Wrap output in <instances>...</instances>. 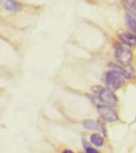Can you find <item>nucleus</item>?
Returning <instances> with one entry per match:
<instances>
[{
    "label": "nucleus",
    "instance_id": "f257e3e1",
    "mask_svg": "<svg viewBox=\"0 0 136 153\" xmlns=\"http://www.w3.org/2000/svg\"><path fill=\"white\" fill-rule=\"evenodd\" d=\"M93 91L96 92V95H98V105H109V104H115L118 102V98L114 94V92L109 88H99L95 87L93 88Z\"/></svg>",
    "mask_w": 136,
    "mask_h": 153
},
{
    "label": "nucleus",
    "instance_id": "f03ea898",
    "mask_svg": "<svg viewBox=\"0 0 136 153\" xmlns=\"http://www.w3.org/2000/svg\"><path fill=\"white\" fill-rule=\"evenodd\" d=\"M102 80L105 83V85L109 89H111V91H118V89H120L122 85H124V78H122L119 73H116L114 71H110V72L105 73Z\"/></svg>",
    "mask_w": 136,
    "mask_h": 153
},
{
    "label": "nucleus",
    "instance_id": "7ed1b4c3",
    "mask_svg": "<svg viewBox=\"0 0 136 153\" xmlns=\"http://www.w3.org/2000/svg\"><path fill=\"white\" fill-rule=\"evenodd\" d=\"M114 56L122 65H127L132 59V52L130 48H127L125 45H118L115 48Z\"/></svg>",
    "mask_w": 136,
    "mask_h": 153
},
{
    "label": "nucleus",
    "instance_id": "20e7f679",
    "mask_svg": "<svg viewBox=\"0 0 136 153\" xmlns=\"http://www.w3.org/2000/svg\"><path fill=\"white\" fill-rule=\"evenodd\" d=\"M99 114L102 119H105L106 122H116L119 119L118 113L111 105H98Z\"/></svg>",
    "mask_w": 136,
    "mask_h": 153
},
{
    "label": "nucleus",
    "instance_id": "39448f33",
    "mask_svg": "<svg viewBox=\"0 0 136 153\" xmlns=\"http://www.w3.org/2000/svg\"><path fill=\"white\" fill-rule=\"evenodd\" d=\"M82 126H84V128L89 129V131H99V132H101V133H105V128L102 127V124L95 122V120H91V119L84 120Z\"/></svg>",
    "mask_w": 136,
    "mask_h": 153
},
{
    "label": "nucleus",
    "instance_id": "423d86ee",
    "mask_svg": "<svg viewBox=\"0 0 136 153\" xmlns=\"http://www.w3.org/2000/svg\"><path fill=\"white\" fill-rule=\"evenodd\" d=\"M125 22L127 28L131 30V33L134 35H136V15L130 13L129 10H126V14H125Z\"/></svg>",
    "mask_w": 136,
    "mask_h": 153
},
{
    "label": "nucleus",
    "instance_id": "0eeeda50",
    "mask_svg": "<svg viewBox=\"0 0 136 153\" xmlns=\"http://www.w3.org/2000/svg\"><path fill=\"white\" fill-rule=\"evenodd\" d=\"M0 4L4 9L9 11H18L20 10V5H19L15 0H0Z\"/></svg>",
    "mask_w": 136,
    "mask_h": 153
},
{
    "label": "nucleus",
    "instance_id": "6e6552de",
    "mask_svg": "<svg viewBox=\"0 0 136 153\" xmlns=\"http://www.w3.org/2000/svg\"><path fill=\"white\" fill-rule=\"evenodd\" d=\"M110 68H111V71L119 73V74L122 76V78H125V79H131V78H132L131 72H127L125 68H121V67L115 65V64H110Z\"/></svg>",
    "mask_w": 136,
    "mask_h": 153
},
{
    "label": "nucleus",
    "instance_id": "1a4fd4ad",
    "mask_svg": "<svg viewBox=\"0 0 136 153\" xmlns=\"http://www.w3.org/2000/svg\"><path fill=\"white\" fill-rule=\"evenodd\" d=\"M120 39L125 44H129V45H136V35H134L132 33H127V31L121 33Z\"/></svg>",
    "mask_w": 136,
    "mask_h": 153
},
{
    "label": "nucleus",
    "instance_id": "9d476101",
    "mask_svg": "<svg viewBox=\"0 0 136 153\" xmlns=\"http://www.w3.org/2000/svg\"><path fill=\"white\" fill-rule=\"evenodd\" d=\"M90 142H91V144L96 146V147H102L104 146V138L99 134V133H94V134L90 136Z\"/></svg>",
    "mask_w": 136,
    "mask_h": 153
},
{
    "label": "nucleus",
    "instance_id": "9b49d317",
    "mask_svg": "<svg viewBox=\"0 0 136 153\" xmlns=\"http://www.w3.org/2000/svg\"><path fill=\"white\" fill-rule=\"evenodd\" d=\"M124 3L126 6V10L136 15V0H124Z\"/></svg>",
    "mask_w": 136,
    "mask_h": 153
},
{
    "label": "nucleus",
    "instance_id": "f8f14e48",
    "mask_svg": "<svg viewBox=\"0 0 136 153\" xmlns=\"http://www.w3.org/2000/svg\"><path fill=\"white\" fill-rule=\"evenodd\" d=\"M82 143H84V148H85V153H100L98 149H95L93 147H89L85 141H82Z\"/></svg>",
    "mask_w": 136,
    "mask_h": 153
},
{
    "label": "nucleus",
    "instance_id": "ddd939ff",
    "mask_svg": "<svg viewBox=\"0 0 136 153\" xmlns=\"http://www.w3.org/2000/svg\"><path fill=\"white\" fill-rule=\"evenodd\" d=\"M62 153H74L71 149H65V151H62Z\"/></svg>",
    "mask_w": 136,
    "mask_h": 153
},
{
    "label": "nucleus",
    "instance_id": "4468645a",
    "mask_svg": "<svg viewBox=\"0 0 136 153\" xmlns=\"http://www.w3.org/2000/svg\"><path fill=\"white\" fill-rule=\"evenodd\" d=\"M135 119H136V118H135Z\"/></svg>",
    "mask_w": 136,
    "mask_h": 153
}]
</instances>
